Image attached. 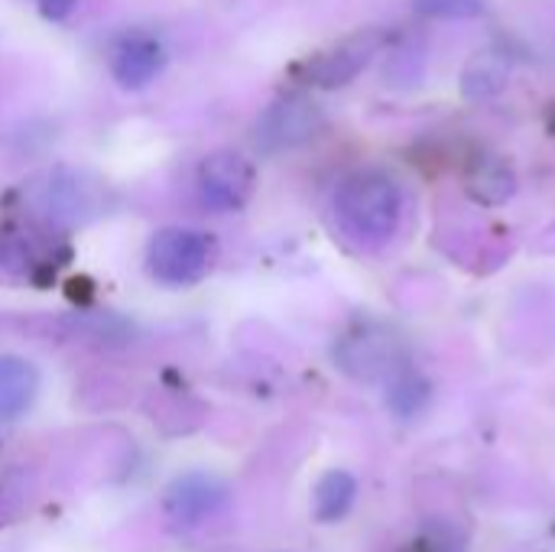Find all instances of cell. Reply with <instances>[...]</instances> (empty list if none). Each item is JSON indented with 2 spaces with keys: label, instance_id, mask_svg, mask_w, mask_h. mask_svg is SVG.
<instances>
[{
  "label": "cell",
  "instance_id": "cell-1",
  "mask_svg": "<svg viewBox=\"0 0 555 552\" xmlns=\"http://www.w3.org/2000/svg\"><path fill=\"white\" fill-rule=\"evenodd\" d=\"M335 218L358 244H387L403 218V192L384 169H358L335 192Z\"/></svg>",
  "mask_w": 555,
  "mask_h": 552
},
{
  "label": "cell",
  "instance_id": "cell-2",
  "mask_svg": "<svg viewBox=\"0 0 555 552\" xmlns=\"http://www.w3.org/2000/svg\"><path fill=\"white\" fill-rule=\"evenodd\" d=\"M215 241L195 228H163L146 244V270L163 286H192L211 273Z\"/></svg>",
  "mask_w": 555,
  "mask_h": 552
},
{
  "label": "cell",
  "instance_id": "cell-3",
  "mask_svg": "<svg viewBox=\"0 0 555 552\" xmlns=\"http://www.w3.org/2000/svg\"><path fill=\"white\" fill-rule=\"evenodd\" d=\"M335 361L358 381H387L406 364V348L393 329L380 322H361L335 345Z\"/></svg>",
  "mask_w": 555,
  "mask_h": 552
},
{
  "label": "cell",
  "instance_id": "cell-4",
  "mask_svg": "<svg viewBox=\"0 0 555 552\" xmlns=\"http://www.w3.org/2000/svg\"><path fill=\"white\" fill-rule=\"evenodd\" d=\"M195 185L208 208L241 211L257 189V169L247 156L234 150H215L202 159Z\"/></svg>",
  "mask_w": 555,
  "mask_h": 552
},
{
  "label": "cell",
  "instance_id": "cell-5",
  "mask_svg": "<svg viewBox=\"0 0 555 552\" xmlns=\"http://www.w3.org/2000/svg\"><path fill=\"white\" fill-rule=\"evenodd\" d=\"M322 107L309 94L276 98L257 120V143L263 153H283L309 143L322 130Z\"/></svg>",
  "mask_w": 555,
  "mask_h": 552
},
{
  "label": "cell",
  "instance_id": "cell-6",
  "mask_svg": "<svg viewBox=\"0 0 555 552\" xmlns=\"http://www.w3.org/2000/svg\"><path fill=\"white\" fill-rule=\"evenodd\" d=\"M377 46H380V36H374V33H358V36H351V39L332 46L328 52L312 55V59L302 65V78H306L309 85H319V88H341V85L354 81V78L367 68V62L374 59Z\"/></svg>",
  "mask_w": 555,
  "mask_h": 552
},
{
  "label": "cell",
  "instance_id": "cell-7",
  "mask_svg": "<svg viewBox=\"0 0 555 552\" xmlns=\"http://www.w3.org/2000/svg\"><path fill=\"white\" fill-rule=\"evenodd\" d=\"M166 68V46L153 33H127L111 49V75L137 91L146 88Z\"/></svg>",
  "mask_w": 555,
  "mask_h": 552
},
{
  "label": "cell",
  "instance_id": "cell-8",
  "mask_svg": "<svg viewBox=\"0 0 555 552\" xmlns=\"http://www.w3.org/2000/svg\"><path fill=\"white\" fill-rule=\"evenodd\" d=\"M228 488L211 475H185L166 495V514L179 527H195L228 504Z\"/></svg>",
  "mask_w": 555,
  "mask_h": 552
},
{
  "label": "cell",
  "instance_id": "cell-9",
  "mask_svg": "<svg viewBox=\"0 0 555 552\" xmlns=\"http://www.w3.org/2000/svg\"><path fill=\"white\" fill-rule=\"evenodd\" d=\"M465 192L472 202L498 208L504 202L514 198L517 192V172L514 166L498 156V153H478L468 166H465Z\"/></svg>",
  "mask_w": 555,
  "mask_h": 552
},
{
  "label": "cell",
  "instance_id": "cell-10",
  "mask_svg": "<svg viewBox=\"0 0 555 552\" xmlns=\"http://www.w3.org/2000/svg\"><path fill=\"white\" fill-rule=\"evenodd\" d=\"M39 390V374L29 361L3 355L0 358V420H16L29 410Z\"/></svg>",
  "mask_w": 555,
  "mask_h": 552
},
{
  "label": "cell",
  "instance_id": "cell-11",
  "mask_svg": "<svg viewBox=\"0 0 555 552\" xmlns=\"http://www.w3.org/2000/svg\"><path fill=\"white\" fill-rule=\"evenodd\" d=\"M507 75H511V62H507L504 52H494V49L475 52L472 62L462 72V91L472 101H488L498 91H504Z\"/></svg>",
  "mask_w": 555,
  "mask_h": 552
},
{
  "label": "cell",
  "instance_id": "cell-12",
  "mask_svg": "<svg viewBox=\"0 0 555 552\" xmlns=\"http://www.w3.org/2000/svg\"><path fill=\"white\" fill-rule=\"evenodd\" d=\"M354 498H358V482L351 472H341V468H332L319 478L315 485V495H312V514L315 521L322 524H335L341 517L351 514L354 508Z\"/></svg>",
  "mask_w": 555,
  "mask_h": 552
},
{
  "label": "cell",
  "instance_id": "cell-13",
  "mask_svg": "<svg viewBox=\"0 0 555 552\" xmlns=\"http://www.w3.org/2000/svg\"><path fill=\"white\" fill-rule=\"evenodd\" d=\"M429 394H433L429 381L410 364H403L393 377H387V407L400 420H413L416 413H423L429 403Z\"/></svg>",
  "mask_w": 555,
  "mask_h": 552
},
{
  "label": "cell",
  "instance_id": "cell-14",
  "mask_svg": "<svg viewBox=\"0 0 555 552\" xmlns=\"http://www.w3.org/2000/svg\"><path fill=\"white\" fill-rule=\"evenodd\" d=\"M416 13L433 20H475L488 10V0H410Z\"/></svg>",
  "mask_w": 555,
  "mask_h": 552
},
{
  "label": "cell",
  "instance_id": "cell-15",
  "mask_svg": "<svg viewBox=\"0 0 555 552\" xmlns=\"http://www.w3.org/2000/svg\"><path fill=\"white\" fill-rule=\"evenodd\" d=\"M36 3H39L42 16H49V20H65L75 7V0H36Z\"/></svg>",
  "mask_w": 555,
  "mask_h": 552
}]
</instances>
